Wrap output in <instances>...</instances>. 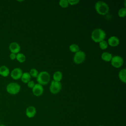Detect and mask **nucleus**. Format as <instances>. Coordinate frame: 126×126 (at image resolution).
Instances as JSON below:
<instances>
[{
    "mask_svg": "<svg viewBox=\"0 0 126 126\" xmlns=\"http://www.w3.org/2000/svg\"><path fill=\"white\" fill-rule=\"evenodd\" d=\"M107 43L112 47H116L119 44L120 41L117 36H112L108 38Z\"/></svg>",
    "mask_w": 126,
    "mask_h": 126,
    "instance_id": "f8f14e48",
    "label": "nucleus"
},
{
    "mask_svg": "<svg viewBox=\"0 0 126 126\" xmlns=\"http://www.w3.org/2000/svg\"><path fill=\"white\" fill-rule=\"evenodd\" d=\"M106 34L103 30L101 29H96L92 32L91 34V38L92 40L95 42H100L104 40Z\"/></svg>",
    "mask_w": 126,
    "mask_h": 126,
    "instance_id": "f257e3e1",
    "label": "nucleus"
},
{
    "mask_svg": "<svg viewBox=\"0 0 126 126\" xmlns=\"http://www.w3.org/2000/svg\"><path fill=\"white\" fill-rule=\"evenodd\" d=\"M62 89V84L60 82L52 81L49 89L51 93L56 94L60 92Z\"/></svg>",
    "mask_w": 126,
    "mask_h": 126,
    "instance_id": "0eeeda50",
    "label": "nucleus"
},
{
    "mask_svg": "<svg viewBox=\"0 0 126 126\" xmlns=\"http://www.w3.org/2000/svg\"><path fill=\"white\" fill-rule=\"evenodd\" d=\"M111 63L113 67L115 68H120L124 63V60L122 57L116 55L112 57L111 60Z\"/></svg>",
    "mask_w": 126,
    "mask_h": 126,
    "instance_id": "39448f33",
    "label": "nucleus"
},
{
    "mask_svg": "<svg viewBox=\"0 0 126 126\" xmlns=\"http://www.w3.org/2000/svg\"><path fill=\"white\" fill-rule=\"evenodd\" d=\"M10 58L12 60H14L16 59V54H14V53H11V54H10Z\"/></svg>",
    "mask_w": 126,
    "mask_h": 126,
    "instance_id": "a878e982",
    "label": "nucleus"
},
{
    "mask_svg": "<svg viewBox=\"0 0 126 126\" xmlns=\"http://www.w3.org/2000/svg\"><path fill=\"white\" fill-rule=\"evenodd\" d=\"M102 126V125H101V126Z\"/></svg>",
    "mask_w": 126,
    "mask_h": 126,
    "instance_id": "cd10ccee",
    "label": "nucleus"
},
{
    "mask_svg": "<svg viewBox=\"0 0 126 126\" xmlns=\"http://www.w3.org/2000/svg\"><path fill=\"white\" fill-rule=\"evenodd\" d=\"M9 49L11 53L16 54L20 52L21 47L18 43L16 42H12L10 44L9 46Z\"/></svg>",
    "mask_w": 126,
    "mask_h": 126,
    "instance_id": "9d476101",
    "label": "nucleus"
},
{
    "mask_svg": "<svg viewBox=\"0 0 126 126\" xmlns=\"http://www.w3.org/2000/svg\"><path fill=\"white\" fill-rule=\"evenodd\" d=\"M69 50L71 52H73V53H76L77 52H78L80 50H79V46L76 44H71L69 47Z\"/></svg>",
    "mask_w": 126,
    "mask_h": 126,
    "instance_id": "6ab92c4d",
    "label": "nucleus"
},
{
    "mask_svg": "<svg viewBox=\"0 0 126 126\" xmlns=\"http://www.w3.org/2000/svg\"><path fill=\"white\" fill-rule=\"evenodd\" d=\"M62 77H63L62 73L60 71H56L54 73L53 76V80L57 82H60L62 79Z\"/></svg>",
    "mask_w": 126,
    "mask_h": 126,
    "instance_id": "f3484780",
    "label": "nucleus"
},
{
    "mask_svg": "<svg viewBox=\"0 0 126 126\" xmlns=\"http://www.w3.org/2000/svg\"><path fill=\"white\" fill-rule=\"evenodd\" d=\"M21 87L20 85L15 82H11L9 83L6 87V90L7 93L11 94H16L20 91Z\"/></svg>",
    "mask_w": 126,
    "mask_h": 126,
    "instance_id": "20e7f679",
    "label": "nucleus"
},
{
    "mask_svg": "<svg viewBox=\"0 0 126 126\" xmlns=\"http://www.w3.org/2000/svg\"><path fill=\"white\" fill-rule=\"evenodd\" d=\"M112 55L109 52H103L101 56V58L102 60L105 62H110L111 61L112 58Z\"/></svg>",
    "mask_w": 126,
    "mask_h": 126,
    "instance_id": "4468645a",
    "label": "nucleus"
},
{
    "mask_svg": "<svg viewBox=\"0 0 126 126\" xmlns=\"http://www.w3.org/2000/svg\"><path fill=\"white\" fill-rule=\"evenodd\" d=\"M60 5L63 8H66L68 7L69 3L67 0H61L59 1Z\"/></svg>",
    "mask_w": 126,
    "mask_h": 126,
    "instance_id": "4be33fe9",
    "label": "nucleus"
},
{
    "mask_svg": "<svg viewBox=\"0 0 126 126\" xmlns=\"http://www.w3.org/2000/svg\"><path fill=\"white\" fill-rule=\"evenodd\" d=\"M28 87L30 88H31V89H32L33 88V87L35 85V83L34 82V81H30L28 83Z\"/></svg>",
    "mask_w": 126,
    "mask_h": 126,
    "instance_id": "393cba45",
    "label": "nucleus"
},
{
    "mask_svg": "<svg viewBox=\"0 0 126 126\" xmlns=\"http://www.w3.org/2000/svg\"><path fill=\"white\" fill-rule=\"evenodd\" d=\"M16 59L20 63H24L26 61V56L23 53H18L16 54Z\"/></svg>",
    "mask_w": 126,
    "mask_h": 126,
    "instance_id": "a211bd4d",
    "label": "nucleus"
},
{
    "mask_svg": "<svg viewBox=\"0 0 126 126\" xmlns=\"http://www.w3.org/2000/svg\"><path fill=\"white\" fill-rule=\"evenodd\" d=\"M86 54L84 52L79 50L75 53L73 61L76 64H80L82 63L85 60Z\"/></svg>",
    "mask_w": 126,
    "mask_h": 126,
    "instance_id": "423d86ee",
    "label": "nucleus"
},
{
    "mask_svg": "<svg viewBox=\"0 0 126 126\" xmlns=\"http://www.w3.org/2000/svg\"><path fill=\"white\" fill-rule=\"evenodd\" d=\"M79 0H68V2L69 4H70L71 5H74L78 4L79 2Z\"/></svg>",
    "mask_w": 126,
    "mask_h": 126,
    "instance_id": "b1692460",
    "label": "nucleus"
},
{
    "mask_svg": "<svg viewBox=\"0 0 126 126\" xmlns=\"http://www.w3.org/2000/svg\"><path fill=\"white\" fill-rule=\"evenodd\" d=\"M31 76L29 72H24L23 73V74L21 76V79L22 81L24 83H28L31 80Z\"/></svg>",
    "mask_w": 126,
    "mask_h": 126,
    "instance_id": "2eb2a0df",
    "label": "nucleus"
},
{
    "mask_svg": "<svg viewBox=\"0 0 126 126\" xmlns=\"http://www.w3.org/2000/svg\"><path fill=\"white\" fill-rule=\"evenodd\" d=\"M36 78V80L38 84L41 85H45L49 83L50 80V75L47 71H43L38 73Z\"/></svg>",
    "mask_w": 126,
    "mask_h": 126,
    "instance_id": "7ed1b4c3",
    "label": "nucleus"
},
{
    "mask_svg": "<svg viewBox=\"0 0 126 126\" xmlns=\"http://www.w3.org/2000/svg\"><path fill=\"white\" fill-rule=\"evenodd\" d=\"M126 69L124 68V69H122L119 71V75H118L119 77L121 80V81L124 83H126Z\"/></svg>",
    "mask_w": 126,
    "mask_h": 126,
    "instance_id": "dca6fc26",
    "label": "nucleus"
},
{
    "mask_svg": "<svg viewBox=\"0 0 126 126\" xmlns=\"http://www.w3.org/2000/svg\"><path fill=\"white\" fill-rule=\"evenodd\" d=\"M126 7L121 8L118 11V16L120 17L123 18L126 16Z\"/></svg>",
    "mask_w": 126,
    "mask_h": 126,
    "instance_id": "aec40b11",
    "label": "nucleus"
},
{
    "mask_svg": "<svg viewBox=\"0 0 126 126\" xmlns=\"http://www.w3.org/2000/svg\"><path fill=\"white\" fill-rule=\"evenodd\" d=\"M0 126H6L3 124H1V125H0Z\"/></svg>",
    "mask_w": 126,
    "mask_h": 126,
    "instance_id": "bb28decb",
    "label": "nucleus"
},
{
    "mask_svg": "<svg viewBox=\"0 0 126 126\" xmlns=\"http://www.w3.org/2000/svg\"><path fill=\"white\" fill-rule=\"evenodd\" d=\"M29 73L31 76H32L33 77H37L38 74V72L36 69L32 68L30 70Z\"/></svg>",
    "mask_w": 126,
    "mask_h": 126,
    "instance_id": "5701e85b",
    "label": "nucleus"
},
{
    "mask_svg": "<svg viewBox=\"0 0 126 126\" xmlns=\"http://www.w3.org/2000/svg\"><path fill=\"white\" fill-rule=\"evenodd\" d=\"M108 43L105 40H102L99 42V46L102 50H105L108 47Z\"/></svg>",
    "mask_w": 126,
    "mask_h": 126,
    "instance_id": "412c9836",
    "label": "nucleus"
},
{
    "mask_svg": "<svg viewBox=\"0 0 126 126\" xmlns=\"http://www.w3.org/2000/svg\"><path fill=\"white\" fill-rule=\"evenodd\" d=\"M32 89V92L34 95L38 96L42 94L44 91L43 87L42 85L37 83L35 84Z\"/></svg>",
    "mask_w": 126,
    "mask_h": 126,
    "instance_id": "1a4fd4ad",
    "label": "nucleus"
},
{
    "mask_svg": "<svg viewBox=\"0 0 126 126\" xmlns=\"http://www.w3.org/2000/svg\"><path fill=\"white\" fill-rule=\"evenodd\" d=\"M23 71L20 68H15L11 72L10 76L14 80H18L21 78Z\"/></svg>",
    "mask_w": 126,
    "mask_h": 126,
    "instance_id": "6e6552de",
    "label": "nucleus"
},
{
    "mask_svg": "<svg viewBox=\"0 0 126 126\" xmlns=\"http://www.w3.org/2000/svg\"><path fill=\"white\" fill-rule=\"evenodd\" d=\"M36 113V108L33 106H30L27 108L26 115L29 118H32L35 116Z\"/></svg>",
    "mask_w": 126,
    "mask_h": 126,
    "instance_id": "9b49d317",
    "label": "nucleus"
},
{
    "mask_svg": "<svg viewBox=\"0 0 126 126\" xmlns=\"http://www.w3.org/2000/svg\"><path fill=\"white\" fill-rule=\"evenodd\" d=\"M94 8L97 13L102 15L106 14L108 12L109 9L108 4L102 1H97L95 4Z\"/></svg>",
    "mask_w": 126,
    "mask_h": 126,
    "instance_id": "f03ea898",
    "label": "nucleus"
},
{
    "mask_svg": "<svg viewBox=\"0 0 126 126\" xmlns=\"http://www.w3.org/2000/svg\"><path fill=\"white\" fill-rule=\"evenodd\" d=\"M10 73L9 68L5 65H1L0 66V75L2 77H7Z\"/></svg>",
    "mask_w": 126,
    "mask_h": 126,
    "instance_id": "ddd939ff",
    "label": "nucleus"
}]
</instances>
